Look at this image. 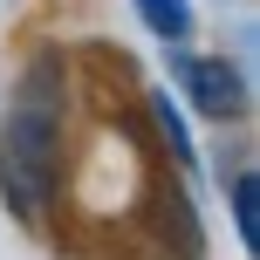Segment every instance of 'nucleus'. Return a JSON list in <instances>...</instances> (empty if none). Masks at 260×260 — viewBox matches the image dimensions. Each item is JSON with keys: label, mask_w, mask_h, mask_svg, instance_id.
Returning <instances> with one entry per match:
<instances>
[{"label": "nucleus", "mask_w": 260, "mask_h": 260, "mask_svg": "<svg viewBox=\"0 0 260 260\" xmlns=\"http://www.w3.org/2000/svg\"><path fill=\"white\" fill-rule=\"evenodd\" d=\"M62 178V62L35 55L14 82V103L0 117V199L14 219L41 226Z\"/></svg>", "instance_id": "nucleus-1"}, {"label": "nucleus", "mask_w": 260, "mask_h": 260, "mask_svg": "<svg viewBox=\"0 0 260 260\" xmlns=\"http://www.w3.org/2000/svg\"><path fill=\"white\" fill-rule=\"evenodd\" d=\"M178 82H185V103L199 110V117L212 123H240L247 117V82H240V69L226 62V55H178Z\"/></svg>", "instance_id": "nucleus-2"}, {"label": "nucleus", "mask_w": 260, "mask_h": 260, "mask_svg": "<svg viewBox=\"0 0 260 260\" xmlns=\"http://www.w3.org/2000/svg\"><path fill=\"white\" fill-rule=\"evenodd\" d=\"M137 21L157 41H185L192 35V0H137Z\"/></svg>", "instance_id": "nucleus-3"}, {"label": "nucleus", "mask_w": 260, "mask_h": 260, "mask_svg": "<svg viewBox=\"0 0 260 260\" xmlns=\"http://www.w3.org/2000/svg\"><path fill=\"white\" fill-rule=\"evenodd\" d=\"M151 117H157V130H165L171 157H178V165H199V151H192V130H185L178 103H171V89H157V96H151Z\"/></svg>", "instance_id": "nucleus-4"}, {"label": "nucleus", "mask_w": 260, "mask_h": 260, "mask_svg": "<svg viewBox=\"0 0 260 260\" xmlns=\"http://www.w3.org/2000/svg\"><path fill=\"white\" fill-rule=\"evenodd\" d=\"M253 192H260V185H253V171H233V233H240V247H260V219H253Z\"/></svg>", "instance_id": "nucleus-5"}]
</instances>
